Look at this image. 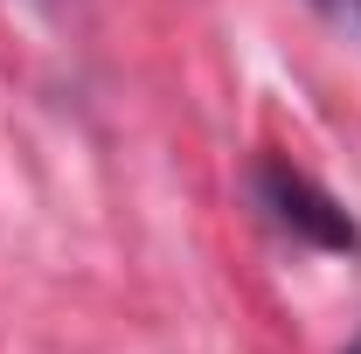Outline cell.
I'll return each mask as SVG.
<instances>
[{"label": "cell", "instance_id": "6da1fadb", "mask_svg": "<svg viewBox=\"0 0 361 354\" xmlns=\"http://www.w3.org/2000/svg\"><path fill=\"white\" fill-rule=\"evenodd\" d=\"M250 202L271 229H285L292 243H313V250H341L355 257L361 250V222L348 216L341 195H326L313 174H299L292 160H257L250 167Z\"/></svg>", "mask_w": 361, "mask_h": 354}, {"label": "cell", "instance_id": "7a4b0ae2", "mask_svg": "<svg viewBox=\"0 0 361 354\" xmlns=\"http://www.w3.org/2000/svg\"><path fill=\"white\" fill-rule=\"evenodd\" d=\"M348 354H361V334H355V341H348Z\"/></svg>", "mask_w": 361, "mask_h": 354}, {"label": "cell", "instance_id": "3957f363", "mask_svg": "<svg viewBox=\"0 0 361 354\" xmlns=\"http://www.w3.org/2000/svg\"><path fill=\"white\" fill-rule=\"evenodd\" d=\"M313 7H341V0H313Z\"/></svg>", "mask_w": 361, "mask_h": 354}, {"label": "cell", "instance_id": "277c9868", "mask_svg": "<svg viewBox=\"0 0 361 354\" xmlns=\"http://www.w3.org/2000/svg\"><path fill=\"white\" fill-rule=\"evenodd\" d=\"M348 7H355V14H361V0H348Z\"/></svg>", "mask_w": 361, "mask_h": 354}]
</instances>
